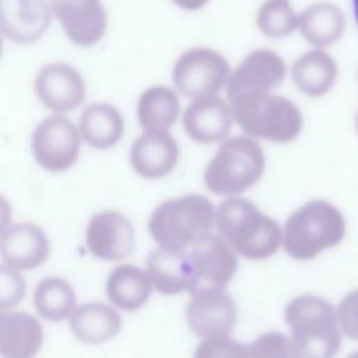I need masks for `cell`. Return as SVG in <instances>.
<instances>
[{
  "mask_svg": "<svg viewBox=\"0 0 358 358\" xmlns=\"http://www.w3.org/2000/svg\"><path fill=\"white\" fill-rule=\"evenodd\" d=\"M215 224L218 234L243 257L266 259L280 249L282 232L278 222L246 199L229 197L220 203Z\"/></svg>",
  "mask_w": 358,
  "mask_h": 358,
  "instance_id": "obj_1",
  "label": "cell"
},
{
  "mask_svg": "<svg viewBox=\"0 0 358 358\" xmlns=\"http://www.w3.org/2000/svg\"><path fill=\"white\" fill-rule=\"evenodd\" d=\"M345 235L341 211L324 200L308 201L295 210L284 227V248L296 260H310L333 248Z\"/></svg>",
  "mask_w": 358,
  "mask_h": 358,
  "instance_id": "obj_2",
  "label": "cell"
},
{
  "mask_svg": "<svg viewBox=\"0 0 358 358\" xmlns=\"http://www.w3.org/2000/svg\"><path fill=\"white\" fill-rule=\"evenodd\" d=\"M285 322L299 357L327 358L341 344L337 313L323 298L299 295L285 306Z\"/></svg>",
  "mask_w": 358,
  "mask_h": 358,
  "instance_id": "obj_3",
  "label": "cell"
},
{
  "mask_svg": "<svg viewBox=\"0 0 358 358\" xmlns=\"http://www.w3.org/2000/svg\"><path fill=\"white\" fill-rule=\"evenodd\" d=\"M236 123L248 134L274 143H288L302 129V115L289 99L270 94H246L231 99Z\"/></svg>",
  "mask_w": 358,
  "mask_h": 358,
  "instance_id": "obj_4",
  "label": "cell"
},
{
  "mask_svg": "<svg viewBox=\"0 0 358 358\" xmlns=\"http://www.w3.org/2000/svg\"><path fill=\"white\" fill-rule=\"evenodd\" d=\"M214 222L213 203L201 194H186L159 204L150 218L148 229L159 246L187 248L208 234Z\"/></svg>",
  "mask_w": 358,
  "mask_h": 358,
  "instance_id": "obj_5",
  "label": "cell"
},
{
  "mask_svg": "<svg viewBox=\"0 0 358 358\" xmlns=\"http://www.w3.org/2000/svg\"><path fill=\"white\" fill-rule=\"evenodd\" d=\"M266 165L260 145L246 136L225 140L208 162L204 182L215 194H238L257 183Z\"/></svg>",
  "mask_w": 358,
  "mask_h": 358,
  "instance_id": "obj_6",
  "label": "cell"
},
{
  "mask_svg": "<svg viewBox=\"0 0 358 358\" xmlns=\"http://www.w3.org/2000/svg\"><path fill=\"white\" fill-rule=\"evenodd\" d=\"M229 64L217 50L193 48L175 62L172 78L180 94L192 98L215 95L228 81Z\"/></svg>",
  "mask_w": 358,
  "mask_h": 358,
  "instance_id": "obj_7",
  "label": "cell"
},
{
  "mask_svg": "<svg viewBox=\"0 0 358 358\" xmlns=\"http://www.w3.org/2000/svg\"><path fill=\"white\" fill-rule=\"evenodd\" d=\"M80 136L81 131L70 119L60 115L49 116L32 133V154L46 171H66L78 158Z\"/></svg>",
  "mask_w": 358,
  "mask_h": 358,
  "instance_id": "obj_8",
  "label": "cell"
},
{
  "mask_svg": "<svg viewBox=\"0 0 358 358\" xmlns=\"http://www.w3.org/2000/svg\"><path fill=\"white\" fill-rule=\"evenodd\" d=\"M186 320L200 337L229 336L238 320L236 303L224 287H201L192 292Z\"/></svg>",
  "mask_w": 358,
  "mask_h": 358,
  "instance_id": "obj_9",
  "label": "cell"
},
{
  "mask_svg": "<svg viewBox=\"0 0 358 358\" xmlns=\"http://www.w3.org/2000/svg\"><path fill=\"white\" fill-rule=\"evenodd\" d=\"M287 74L282 57L268 49L250 52L229 76L227 95L231 99L256 92H270Z\"/></svg>",
  "mask_w": 358,
  "mask_h": 358,
  "instance_id": "obj_10",
  "label": "cell"
},
{
  "mask_svg": "<svg viewBox=\"0 0 358 358\" xmlns=\"http://www.w3.org/2000/svg\"><path fill=\"white\" fill-rule=\"evenodd\" d=\"M147 273L152 288L175 295L197 288V274L187 248L159 246L147 257Z\"/></svg>",
  "mask_w": 358,
  "mask_h": 358,
  "instance_id": "obj_11",
  "label": "cell"
},
{
  "mask_svg": "<svg viewBox=\"0 0 358 358\" xmlns=\"http://www.w3.org/2000/svg\"><path fill=\"white\" fill-rule=\"evenodd\" d=\"M69 39L80 46L98 43L106 31V11L101 0H50Z\"/></svg>",
  "mask_w": 358,
  "mask_h": 358,
  "instance_id": "obj_12",
  "label": "cell"
},
{
  "mask_svg": "<svg viewBox=\"0 0 358 358\" xmlns=\"http://www.w3.org/2000/svg\"><path fill=\"white\" fill-rule=\"evenodd\" d=\"M90 252L103 260H122L134 250V229L130 220L119 211L98 213L85 231Z\"/></svg>",
  "mask_w": 358,
  "mask_h": 358,
  "instance_id": "obj_13",
  "label": "cell"
},
{
  "mask_svg": "<svg viewBox=\"0 0 358 358\" xmlns=\"http://www.w3.org/2000/svg\"><path fill=\"white\" fill-rule=\"evenodd\" d=\"M187 249L194 263L197 288L225 287L231 281L238 267L236 250L221 235L208 232L196 239Z\"/></svg>",
  "mask_w": 358,
  "mask_h": 358,
  "instance_id": "obj_14",
  "label": "cell"
},
{
  "mask_svg": "<svg viewBox=\"0 0 358 358\" xmlns=\"http://www.w3.org/2000/svg\"><path fill=\"white\" fill-rule=\"evenodd\" d=\"M38 98L53 112L66 113L80 106L85 98L81 74L66 63H52L39 70L35 78Z\"/></svg>",
  "mask_w": 358,
  "mask_h": 358,
  "instance_id": "obj_15",
  "label": "cell"
},
{
  "mask_svg": "<svg viewBox=\"0 0 358 358\" xmlns=\"http://www.w3.org/2000/svg\"><path fill=\"white\" fill-rule=\"evenodd\" d=\"M52 14L46 0H0L3 35L15 43L38 41L48 29Z\"/></svg>",
  "mask_w": 358,
  "mask_h": 358,
  "instance_id": "obj_16",
  "label": "cell"
},
{
  "mask_svg": "<svg viewBox=\"0 0 358 358\" xmlns=\"http://www.w3.org/2000/svg\"><path fill=\"white\" fill-rule=\"evenodd\" d=\"M232 109L220 96L196 98L185 110L183 126L190 138L211 144L225 138L232 126Z\"/></svg>",
  "mask_w": 358,
  "mask_h": 358,
  "instance_id": "obj_17",
  "label": "cell"
},
{
  "mask_svg": "<svg viewBox=\"0 0 358 358\" xmlns=\"http://www.w3.org/2000/svg\"><path fill=\"white\" fill-rule=\"evenodd\" d=\"M178 158V143L166 130H145L130 150L133 169L147 179H158L172 172Z\"/></svg>",
  "mask_w": 358,
  "mask_h": 358,
  "instance_id": "obj_18",
  "label": "cell"
},
{
  "mask_svg": "<svg viewBox=\"0 0 358 358\" xmlns=\"http://www.w3.org/2000/svg\"><path fill=\"white\" fill-rule=\"evenodd\" d=\"M3 263L17 270H32L49 256V239L41 227L31 222L10 225L1 231Z\"/></svg>",
  "mask_w": 358,
  "mask_h": 358,
  "instance_id": "obj_19",
  "label": "cell"
},
{
  "mask_svg": "<svg viewBox=\"0 0 358 358\" xmlns=\"http://www.w3.org/2000/svg\"><path fill=\"white\" fill-rule=\"evenodd\" d=\"M43 343L39 320L24 312L0 313V354L10 358L35 355Z\"/></svg>",
  "mask_w": 358,
  "mask_h": 358,
  "instance_id": "obj_20",
  "label": "cell"
},
{
  "mask_svg": "<svg viewBox=\"0 0 358 358\" xmlns=\"http://www.w3.org/2000/svg\"><path fill=\"white\" fill-rule=\"evenodd\" d=\"M70 326L78 340L88 344H101L117 336L122 329V319L112 306L90 302L73 312Z\"/></svg>",
  "mask_w": 358,
  "mask_h": 358,
  "instance_id": "obj_21",
  "label": "cell"
},
{
  "mask_svg": "<svg viewBox=\"0 0 358 358\" xmlns=\"http://www.w3.org/2000/svg\"><path fill=\"white\" fill-rule=\"evenodd\" d=\"M151 288L148 273L134 264L115 267L106 281L109 301L123 310H136L145 305L151 295Z\"/></svg>",
  "mask_w": 358,
  "mask_h": 358,
  "instance_id": "obj_22",
  "label": "cell"
},
{
  "mask_svg": "<svg viewBox=\"0 0 358 358\" xmlns=\"http://www.w3.org/2000/svg\"><path fill=\"white\" fill-rule=\"evenodd\" d=\"M298 28L310 45L326 48L343 36L345 31V18L337 6L320 1L309 6L299 15Z\"/></svg>",
  "mask_w": 358,
  "mask_h": 358,
  "instance_id": "obj_23",
  "label": "cell"
},
{
  "mask_svg": "<svg viewBox=\"0 0 358 358\" xmlns=\"http://www.w3.org/2000/svg\"><path fill=\"white\" fill-rule=\"evenodd\" d=\"M338 74L336 60L323 50H310L292 66V78L298 90L309 96H322L333 87Z\"/></svg>",
  "mask_w": 358,
  "mask_h": 358,
  "instance_id": "obj_24",
  "label": "cell"
},
{
  "mask_svg": "<svg viewBox=\"0 0 358 358\" xmlns=\"http://www.w3.org/2000/svg\"><path fill=\"white\" fill-rule=\"evenodd\" d=\"M123 129V117L117 108L105 102L88 105L80 119L81 136L94 148L115 145L122 138Z\"/></svg>",
  "mask_w": 358,
  "mask_h": 358,
  "instance_id": "obj_25",
  "label": "cell"
},
{
  "mask_svg": "<svg viewBox=\"0 0 358 358\" xmlns=\"http://www.w3.org/2000/svg\"><path fill=\"white\" fill-rule=\"evenodd\" d=\"M179 110L175 91L165 85L150 87L137 103L138 122L144 130H168L176 122Z\"/></svg>",
  "mask_w": 358,
  "mask_h": 358,
  "instance_id": "obj_26",
  "label": "cell"
},
{
  "mask_svg": "<svg viewBox=\"0 0 358 358\" xmlns=\"http://www.w3.org/2000/svg\"><path fill=\"white\" fill-rule=\"evenodd\" d=\"M34 306L48 320H66L76 310L74 289L64 278L46 277L38 282L34 291Z\"/></svg>",
  "mask_w": 358,
  "mask_h": 358,
  "instance_id": "obj_27",
  "label": "cell"
},
{
  "mask_svg": "<svg viewBox=\"0 0 358 358\" xmlns=\"http://www.w3.org/2000/svg\"><path fill=\"white\" fill-rule=\"evenodd\" d=\"M256 22L259 29L268 38H285L291 35L299 24L291 0H266L257 10Z\"/></svg>",
  "mask_w": 358,
  "mask_h": 358,
  "instance_id": "obj_28",
  "label": "cell"
},
{
  "mask_svg": "<svg viewBox=\"0 0 358 358\" xmlns=\"http://www.w3.org/2000/svg\"><path fill=\"white\" fill-rule=\"evenodd\" d=\"M249 352L250 357H299L294 340L277 331L262 334L253 341Z\"/></svg>",
  "mask_w": 358,
  "mask_h": 358,
  "instance_id": "obj_29",
  "label": "cell"
},
{
  "mask_svg": "<svg viewBox=\"0 0 358 358\" xmlns=\"http://www.w3.org/2000/svg\"><path fill=\"white\" fill-rule=\"evenodd\" d=\"M25 295L24 278L17 268L3 263L0 267V308L4 310L8 306L17 305Z\"/></svg>",
  "mask_w": 358,
  "mask_h": 358,
  "instance_id": "obj_30",
  "label": "cell"
},
{
  "mask_svg": "<svg viewBox=\"0 0 358 358\" xmlns=\"http://www.w3.org/2000/svg\"><path fill=\"white\" fill-rule=\"evenodd\" d=\"M250 352L248 348L228 336L207 337L203 343L199 344L194 357L207 358V357H248Z\"/></svg>",
  "mask_w": 358,
  "mask_h": 358,
  "instance_id": "obj_31",
  "label": "cell"
},
{
  "mask_svg": "<svg viewBox=\"0 0 358 358\" xmlns=\"http://www.w3.org/2000/svg\"><path fill=\"white\" fill-rule=\"evenodd\" d=\"M336 313L344 336L358 341V291L347 294L340 301Z\"/></svg>",
  "mask_w": 358,
  "mask_h": 358,
  "instance_id": "obj_32",
  "label": "cell"
},
{
  "mask_svg": "<svg viewBox=\"0 0 358 358\" xmlns=\"http://www.w3.org/2000/svg\"><path fill=\"white\" fill-rule=\"evenodd\" d=\"M178 7L183 8V10H187V11H194V10H199L201 7H204L208 0H172Z\"/></svg>",
  "mask_w": 358,
  "mask_h": 358,
  "instance_id": "obj_33",
  "label": "cell"
},
{
  "mask_svg": "<svg viewBox=\"0 0 358 358\" xmlns=\"http://www.w3.org/2000/svg\"><path fill=\"white\" fill-rule=\"evenodd\" d=\"M352 4H354V14H355V18L358 22V0H352Z\"/></svg>",
  "mask_w": 358,
  "mask_h": 358,
  "instance_id": "obj_34",
  "label": "cell"
},
{
  "mask_svg": "<svg viewBox=\"0 0 358 358\" xmlns=\"http://www.w3.org/2000/svg\"><path fill=\"white\" fill-rule=\"evenodd\" d=\"M357 129H358V116H357Z\"/></svg>",
  "mask_w": 358,
  "mask_h": 358,
  "instance_id": "obj_35",
  "label": "cell"
}]
</instances>
